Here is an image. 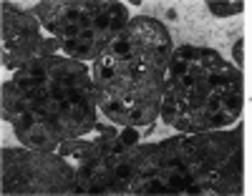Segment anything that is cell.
<instances>
[{
    "mask_svg": "<svg viewBox=\"0 0 252 196\" xmlns=\"http://www.w3.org/2000/svg\"><path fill=\"white\" fill-rule=\"evenodd\" d=\"M98 101L86 63L43 56L18 68L3 83V118L18 141L33 151H56L98 123Z\"/></svg>",
    "mask_w": 252,
    "mask_h": 196,
    "instance_id": "cell-1",
    "label": "cell"
},
{
    "mask_svg": "<svg viewBox=\"0 0 252 196\" xmlns=\"http://www.w3.org/2000/svg\"><path fill=\"white\" fill-rule=\"evenodd\" d=\"M242 191V128L179 134L131 148L126 194H237Z\"/></svg>",
    "mask_w": 252,
    "mask_h": 196,
    "instance_id": "cell-2",
    "label": "cell"
},
{
    "mask_svg": "<svg viewBox=\"0 0 252 196\" xmlns=\"http://www.w3.org/2000/svg\"><path fill=\"white\" fill-rule=\"evenodd\" d=\"M245 103V85L237 65L215 48L179 46L164 71V98L159 121L179 134L222 131L232 126Z\"/></svg>",
    "mask_w": 252,
    "mask_h": 196,
    "instance_id": "cell-3",
    "label": "cell"
},
{
    "mask_svg": "<svg viewBox=\"0 0 252 196\" xmlns=\"http://www.w3.org/2000/svg\"><path fill=\"white\" fill-rule=\"evenodd\" d=\"M164 71L166 63L106 51L91 68L98 111L116 126L146 128L159 118Z\"/></svg>",
    "mask_w": 252,
    "mask_h": 196,
    "instance_id": "cell-4",
    "label": "cell"
},
{
    "mask_svg": "<svg viewBox=\"0 0 252 196\" xmlns=\"http://www.w3.org/2000/svg\"><path fill=\"white\" fill-rule=\"evenodd\" d=\"M33 13L61 51L81 63L101 58L131 20L121 3H38Z\"/></svg>",
    "mask_w": 252,
    "mask_h": 196,
    "instance_id": "cell-5",
    "label": "cell"
},
{
    "mask_svg": "<svg viewBox=\"0 0 252 196\" xmlns=\"http://www.w3.org/2000/svg\"><path fill=\"white\" fill-rule=\"evenodd\" d=\"M3 194H76V168L56 151H3Z\"/></svg>",
    "mask_w": 252,
    "mask_h": 196,
    "instance_id": "cell-6",
    "label": "cell"
},
{
    "mask_svg": "<svg viewBox=\"0 0 252 196\" xmlns=\"http://www.w3.org/2000/svg\"><path fill=\"white\" fill-rule=\"evenodd\" d=\"M40 20L13 3L3 5V65L18 71L43 56L61 51L56 38H46Z\"/></svg>",
    "mask_w": 252,
    "mask_h": 196,
    "instance_id": "cell-7",
    "label": "cell"
},
{
    "mask_svg": "<svg viewBox=\"0 0 252 196\" xmlns=\"http://www.w3.org/2000/svg\"><path fill=\"white\" fill-rule=\"evenodd\" d=\"M207 13H212L215 18H227V15H237L245 5L242 3H207Z\"/></svg>",
    "mask_w": 252,
    "mask_h": 196,
    "instance_id": "cell-8",
    "label": "cell"
}]
</instances>
